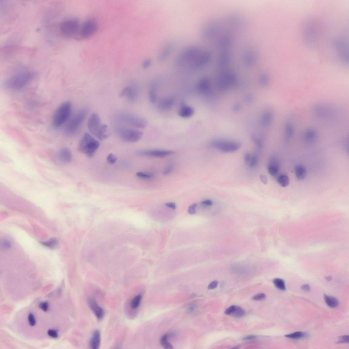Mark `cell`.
Segmentation results:
<instances>
[{"instance_id": "e7e4bbea", "label": "cell", "mask_w": 349, "mask_h": 349, "mask_svg": "<svg viewBox=\"0 0 349 349\" xmlns=\"http://www.w3.org/2000/svg\"><path fill=\"white\" fill-rule=\"evenodd\" d=\"M326 279L327 281H330L332 279V277L331 276H328L326 277Z\"/></svg>"}, {"instance_id": "f35d334b", "label": "cell", "mask_w": 349, "mask_h": 349, "mask_svg": "<svg viewBox=\"0 0 349 349\" xmlns=\"http://www.w3.org/2000/svg\"><path fill=\"white\" fill-rule=\"evenodd\" d=\"M42 244L51 248L56 247L57 245V241L55 238H52L49 241L43 242Z\"/></svg>"}, {"instance_id": "4316f807", "label": "cell", "mask_w": 349, "mask_h": 349, "mask_svg": "<svg viewBox=\"0 0 349 349\" xmlns=\"http://www.w3.org/2000/svg\"><path fill=\"white\" fill-rule=\"evenodd\" d=\"M101 343V334L100 331L95 330L90 341V345L93 349H99Z\"/></svg>"}, {"instance_id": "3957f363", "label": "cell", "mask_w": 349, "mask_h": 349, "mask_svg": "<svg viewBox=\"0 0 349 349\" xmlns=\"http://www.w3.org/2000/svg\"><path fill=\"white\" fill-rule=\"evenodd\" d=\"M72 105L70 102L65 101L58 106L52 118V124L55 128L61 127L69 118L72 111Z\"/></svg>"}, {"instance_id": "94428289", "label": "cell", "mask_w": 349, "mask_h": 349, "mask_svg": "<svg viewBox=\"0 0 349 349\" xmlns=\"http://www.w3.org/2000/svg\"><path fill=\"white\" fill-rule=\"evenodd\" d=\"M173 167L172 166V165H171V166L168 167L167 168V169L165 171L163 172V174L164 175H167L170 174L172 171V170H173Z\"/></svg>"}, {"instance_id": "8d00e7d4", "label": "cell", "mask_w": 349, "mask_h": 349, "mask_svg": "<svg viewBox=\"0 0 349 349\" xmlns=\"http://www.w3.org/2000/svg\"><path fill=\"white\" fill-rule=\"evenodd\" d=\"M142 299V296L140 295L135 297L132 299L131 303V307L133 309L137 308L140 304Z\"/></svg>"}, {"instance_id": "44dd1931", "label": "cell", "mask_w": 349, "mask_h": 349, "mask_svg": "<svg viewBox=\"0 0 349 349\" xmlns=\"http://www.w3.org/2000/svg\"><path fill=\"white\" fill-rule=\"evenodd\" d=\"M210 81L207 78H204L201 79L197 84V90L201 94H208L210 91Z\"/></svg>"}, {"instance_id": "bcb514c9", "label": "cell", "mask_w": 349, "mask_h": 349, "mask_svg": "<svg viewBox=\"0 0 349 349\" xmlns=\"http://www.w3.org/2000/svg\"><path fill=\"white\" fill-rule=\"evenodd\" d=\"M196 206L197 204L196 203H193L190 206L188 210V213L190 214L193 215L195 214Z\"/></svg>"}, {"instance_id": "b9f144b4", "label": "cell", "mask_w": 349, "mask_h": 349, "mask_svg": "<svg viewBox=\"0 0 349 349\" xmlns=\"http://www.w3.org/2000/svg\"><path fill=\"white\" fill-rule=\"evenodd\" d=\"M117 159V157L112 153L109 154L107 158L108 162L110 164L115 163Z\"/></svg>"}, {"instance_id": "03108f58", "label": "cell", "mask_w": 349, "mask_h": 349, "mask_svg": "<svg viewBox=\"0 0 349 349\" xmlns=\"http://www.w3.org/2000/svg\"><path fill=\"white\" fill-rule=\"evenodd\" d=\"M194 308L193 307H191L190 308H189V310L190 311H192L193 310H194Z\"/></svg>"}, {"instance_id": "9a60e30c", "label": "cell", "mask_w": 349, "mask_h": 349, "mask_svg": "<svg viewBox=\"0 0 349 349\" xmlns=\"http://www.w3.org/2000/svg\"><path fill=\"white\" fill-rule=\"evenodd\" d=\"M284 130L285 141L288 142L292 140L295 134V128L293 121L290 120L287 121L285 125Z\"/></svg>"}, {"instance_id": "5b68a950", "label": "cell", "mask_w": 349, "mask_h": 349, "mask_svg": "<svg viewBox=\"0 0 349 349\" xmlns=\"http://www.w3.org/2000/svg\"><path fill=\"white\" fill-rule=\"evenodd\" d=\"M100 146V143L89 133H86L80 141L79 151L89 157H93Z\"/></svg>"}, {"instance_id": "ac0fdd59", "label": "cell", "mask_w": 349, "mask_h": 349, "mask_svg": "<svg viewBox=\"0 0 349 349\" xmlns=\"http://www.w3.org/2000/svg\"><path fill=\"white\" fill-rule=\"evenodd\" d=\"M280 169V164L278 160L275 157H272L268 164V172L271 176H275L278 174Z\"/></svg>"}, {"instance_id": "52a82bcc", "label": "cell", "mask_w": 349, "mask_h": 349, "mask_svg": "<svg viewBox=\"0 0 349 349\" xmlns=\"http://www.w3.org/2000/svg\"><path fill=\"white\" fill-rule=\"evenodd\" d=\"M116 119L119 122L138 128H144L147 125V122L145 119L130 113H119L116 115Z\"/></svg>"}, {"instance_id": "2e32d148", "label": "cell", "mask_w": 349, "mask_h": 349, "mask_svg": "<svg viewBox=\"0 0 349 349\" xmlns=\"http://www.w3.org/2000/svg\"><path fill=\"white\" fill-rule=\"evenodd\" d=\"M318 136V132L316 130L313 128H308L304 132L303 140L307 144H312L316 141Z\"/></svg>"}, {"instance_id": "7bdbcfd3", "label": "cell", "mask_w": 349, "mask_h": 349, "mask_svg": "<svg viewBox=\"0 0 349 349\" xmlns=\"http://www.w3.org/2000/svg\"><path fill=\"white\" fill-rule=\"evenodd\" d=\"M349 342V337L348 335H345L341 336L339 337V340L337 342V344L341 343H348Z\"/></svg>"}, {"instance_id": "d6a6232c", "label": "cell", "mask_w": 349, "mask_h": 349, "mask_svg": "<svg viewBox=\"0 0 349 349\" xmlns=\"http://www.w3.org/2000/svg\"><path fill=\"white\" fill-rule=\"evenodd\" d=\"M170 336L166 335L163 336L160 340V343L162 346L165 349H172L173 348L172 345L167 341Z\"/></svg>"}, {"instance_id": "f546056e", "label": "cell", "mask_w": 349, "mask_h": 349, "mask_svg": "<svg viewBox=\"0 0 349 349\" xmlns=\"http://www.w3.org/2000/svg\"><path fill=\"white\" fill-rule=\"evenodd\" d=\"M324 297L326 304L329 307L334 308L339 306V301L336 298L327 295L325 294L324 295Z\"/></svg>"}, {"instance_id": "7c38bea8", "label": "cell", "mask_w": 349, "mask_h": 349, "mask_svg": "<svg viewBox=\"0 0 349 349\" xmlns=\"http://www.w3.org/2000/svg\"><path fill=\"white\" fill-rule=\"evenodd\" d=\"M237 81L236 76L233 72H224L218 77V86L220 90L226 91L235 85Z\"/></svg>"}, {"instance_id": "91938a15", "label": "cell", "mask_w": 349, "mask_h": 349, "mask_svg": "<svg viewBox=\"0 0 349 349\" xmlns=\"http://www.w3.org/2000/svg\"><path fill=\"white\" fill-rule=\"evenodd\" d=\"M257 336L255 335H250L244 337L242 338V340L244 341H249L255 339L257 338Z\"/></svg>"}, {"instance_id": "8fae6325", "label": "cell", "mask_w": 349, "mask_h": 349, "mask_svg": "<svg viewBox=\"0 0 349 349\" xmlns=\"http://www.w3.org/2000/svg\"><path fill=\"white\" fill-rule=\"evenodd\" d=\"M98 25L96 20L89 19L85 21L80 27L78 37L86 39L90 38L97 32Z\"/></svg>"}, {"instance_id": "6da1fadb", "label": "cell", "mask_w": 349, "mask_h": 349, "mask_svg": "<svg viewBox=\"0 0 349 349\" xmlns=\"http://www.w3.org/2000/svg\"><path fill=\"white\" fill-rule=\"evenodd\" d=\"M35 72L30 71L18 72L7 78L3 85L9 90H20L27 85L35 78Z\"/></svg>"}, {"instance_id": "8992f818", "label": "cell", "mask_w": 349, "mask_h": 349, "mask_svg": "<svg viewBox=\"0 0 349 349\" xmlns=\"http://www.w3.org/2000/svg\"><path fill=\"white\" fill-rule=\"evenodd\" d=\"M312 111L316 118L321 119H333L335 116H338L340 112L337 108L323 104L314 105Z\"/></svg>"}, {"instance_id": "ffe728a7", "label": "cell", "mask_w": 349, "mask_h": 349, "mask_svg": "<svg viewBox=\"0 0 349 349\" xmlns=\"http://www.w3.org/2000/svg\"><path fill=\"white\" fill-rule=\"evenodd\" d=\"M231 54L228 51L225 50L220 55L217 62L219 68L223 69L229 65L231 60Z\"/></svg>"}, {"instance_id": "680465c9", "label": "cell", "mask_w": 349, "mask_h": 349, "mask_svg": "<svg viewBox=\"0 0 349 349\" xmlns=\"http://www.w3.org/2000/svg\"><path fill=\"white\" fill-rule=\"evenodd\" d=\"M301 288L303 291L306 292H309L310 290V287L309 285L308 284H304L301 286Z\"/></svg>"}, {"instance_id": "9c48e42d", "label": "cell", "mask_w": 349, "mask_h": 349, "mask_svg": "<svg viewBox=\"0 0 349 349\" xmlns=\"http://www.w3.org/2000/svg\"><path fill=\"white\" fill-rule=\"evenodd\" d=\"M80 29L79 21L75 18L64 20L60 25L61 32L67 36H78Z\"/></svg>"}, {"instance_id": "d6986e66", "label": "cell", "mask_w": 349, "mask_h": 349, "mask_svg": "<svg viewBox=\"0 0 349 349\" xmlns=\"http://www.w3.org/2000/svg\"><path fill=\"white\" fill-rule=\"evenodd\" d=\"M58 159L62 163L67 164L72 161V154L70 150L68 148L61 149L57 153Z\"/></svg>"}, {"instance_id": "74e56055", "label": "cell", "mask_w": 349, "mask_h": 349, "mask_svg": "<svg viewBox=\"0 0 349 349\" xmlns=\"http://www.w3.org/2000/svg\"><path fill=\"white\" fill-rule=\"evenodd\" d=\"M260 82L262 85L266 86L269 84V77L266 73H263L261 75L260 78Z\"/></svg>"}, {"instance_id": "681fc988", "label": "cell", "mask_w": 349, "mask_h": 349, "mask_svg": "<svg viewBox=\"0 0 349 349\" xmlns=\"http://www.w3.org/2000/svg\"><path fill=\"white\" fill-rule=\"evenodd\" d=\"M47 333L48 335L49 336L54 338H56L58 337V335L57 332L54 330L50 329L49 330Z\"/></svg>"}, {"instance_id": "d590c367", "label": "cell", "mask_w": 349, "mask_h": 349, "mask_svg": "<svg viewBox=\"0 0 349 349\" xmlns=\"http://www.w3.org/2000/svg\"><path fill=\"white\" fill-rule=\"evenodd\" d=\"M245 314V310L242 309L240 307L235 306V309L232 313V315L235 317L240 318L244 316Z\"/></svg>"}, {"instance_id": "816d5d0a", "label": "cell", "mask_w": 349, "mask_h": 349, "mask_svg": "<svg viewBox=\"0 0 349 349\" xmlns=\"http://www.w3.org/2000/svg\"><path fill=\"white\" fill-rule=\"evenodd\" d=\"M241 109V106L238 104H235L232 108V111L235 113H237L239 112Z\"/></svg>"}, {"instance_id": "ab89813d", "label": "cell", "mask_w": 349, "mask_h": 349, "mask_svg": "<svg viewBox=\"0 0 349 349\" xmlns=\"http://www.w3.org/2000/svg\"><path fill=\"white\" fill-rule=\"evenodd\" d=\"M136 175L139 178L144 179H151L153 177L152 174L143 172H137Z\"/></svg>"}, {"instance_id": "6125c7cd", "label": "cell", "mask_w": 349, "mask_h": 349, "mask_svg": "<svg viewBox=\"0 0 349 349\" xmlns=\"http://www.w3.org/2000/svg\"><path fill=\"white\" fill-rule=\"evenodd\" d=\"M165 205L166 206L171 208L172 209H175L176 208V205L175 203H167L165 204Z\"/></svg>"}, {"instance_id": "ee69618b", "label": "cell", "mask_w": 349, "mask_h": 349, "mask_svg": "<svg viewBox=\"0 0 349 349\" xmlns=\"http://www.w3.org/2000/svg\"><path fill=\"white\" fill-rule=\"evenodd\" d=\"M266 296L265 294L260 293L253 296L252 299L254 300L260 301L266 298Z\"/></svg>"}, {"instance_id": "7a4b0ae2", "label": "cell", "mask_w": 349, "mask_h": 349, "mask_svg": "<svg viewBox=\"0 0 349 349\" xmlns=\"http://www.w3.org/2000/svg\"><path fill=\"white\" fill-rule=\"evenodd\" d=\"M87 126L90 133L98 138L103 141L108 137V127L102 124L97 114L93 113L88 121Z\"/></svg>"}, {"instance_id": "60d3db41", "label": "cell", "mask_w": 349, "mask_h": 349, "mask_svg": "<svg viewBox=\"0 0 349 349\" xmlns=\"http://www.w3.org/2000/svg\"><path fill=\"white\" fill-rule=\"evenodd\" d=\"M258 162V157L256 155L253 156L251 157L250 161L249 164V166L252 168L256 166Z\"/></svg>"}, {"instance_id": "d4e9b609", "label": "cell", "mask_w": 349, "mask_h": 349, "mask_svg": "<svg viewBox=\"0 0 349 349\" xmlns=\"http://www.w3.org/2000/svg\"><path fill=\"white\" fill-rule=\"evenodd\" d=\"M194 109L191 106L183 104L180 108L178 114L179 116L183 118H189L194 114Z\"/></svg>"}, {"instance_id": "4fadbf2b", "label": "cell", "mask_w": 349, "mask_h": 349, "mask_svg": "<svg viewBox=\"0 0 349 349\" xmlns=\"http://www.w3.org/2000/svg\"><path fill=\"white\" fill-rule=\"evenodd\" d=\"M120 95L121 97L126 98L130 102H133L136 100L138 98V90L134 85L128 86L122 90Z\"/></svg>"}, {"instance_id": "484cf974", "label": "cell", "mask_w": 349, "mask_h": 349, "mask_svg": "<svg viewBox=\"0 0 349 349\" xmlns=\"http://www.w3.org/2000/svg\"><path fill=\"white\" fill-rule=\"evenodd\" d=\"M175 102L174 98L172 97L165 98L160 100L158 104L159 108L163 110H166L171 108Z\"/></svg>"}, {"instance_id": "c3c4849f", "label": "cell", "mask_w": 349, "mask_h": 349, "mask_svg": "<svg viewBox=\"0 0 349 349\" xmlns=\"http://www.w3.org/2000/svg\"><path fill=\"white\" fill-rule=\"evenodd\" d=\"M252 138L253 141H254L256 144V145L258 146L259 148H261L262 147V143L259 139L257 138L254 135H253L252 136Z\"/></svg>"}, {"instance_id": "cb8c5ba5", "label": "cell", "mask_w": 349, "mask_h": 349, "mask_svg": "<svg viewBox=\"0 0 349 349\" xmlns=\"http://www.w3.org/2000/svg\"><path fill=\"white\" fill-rule=\"evenodd\" d=\"M243 61L245 64L248 67L254 65L257 61L256 54L252 51H248L244 55Z\"/></svg>"}, {"instance_id": "5bb4252c", "label": "cell", "mask_w": 349, "mask_h": 349, "mask_svg": "<svg viewBox=\"0 0 349 349\" xmlns=\"http://www.w3.org/2000/svg\"><path fill=\"white\" fill-rule=\"evenodd\" d=\"M175 152L172 150H143L139 152L138 155L146 156L163 158L174 154Z\"/></svg>"}, {"instance_id": "9f6ffc18", "label": "cell", "mask_w": 349, "mask_h": 349, "mask_svg": "<svg viewBox=\"0 0 349 349\" xmlns=\"http://www.w3.org/2000/svg\"><path fill=\"white\" fill-rule=\"evenodd\" d=\"M201 204L205 206H211L213 202L211 200H205L201 202Z\"/></svg>"}, {"instance_id": "f6af8a7d", "label": "cell", "mask_w": 349, "mask_h": 349, "mask_svg": "<svg viewBox=\"0 0 349 349\" xmlns=\"http://www.w3.org/2000/svg\"><path fill=\"white\" fill-rule=\"evenodd\" d=\"M28 320L29 325L32 326H34L36 323V321L34 315L31 313L29 314L28 317Z\"/></svg>"}, {"instance_id": "1f68e13d", "label": "cell", "mask_w": 349, "mask_h": 349, "mask_svg": "<svg viewBox=\"0 0 349 349\" xmlns=\"http://www.w3.org/2000/svg\"><path fill=\"white\" fill-rule=\"evenodd\" d=\"M149 100L152 103H155L157 101V87L155 85L151 86L149 92Z\"/></svg>"}, {"instance_id": "f5cc1de1", "label": "cell", "mask_w": 349, "mask_h": 349, "mask_svg": "<svg viewBox=\"0 0 349 349\" xmlns=\"http://www.w3.org/2000/svg\"><path fill=\"white\" fill-rule=\"evenodd\" d=\"M235 306H232L228 308L225 311V313L227 315L232 314L235 309Z\"/></svg>"}, {"instance_id": "ba28073f", "label": "cell", "mask_w": 349, "mask_h": 349, "mask_svg": "<svg viewBox=\"0 0 349 349\" xmlns=\"http://www.w3.org/2000/svg\"><path fill=\"white\" fill-rule=\"evenodd\" d=\"M116 132L119 137L123 140L128 142H136L141 139L143 136L140 131L123 127L117 128Z\"/></svg>"}, {"instance_id": "7dc6e473", "label": "cell", "mask_w": 349, "mask_h": 349, "mask_svg": "<svg viewBox=\"0 0 349 349\" xmlns=\"http://www.w3.org/2000/svg\"><path fill=\"white\" fill-rule=\"evenodd\" d=\"M39 307L44 311L46 312L48 310L49 304L46 302L41 303L39 305Z\"/></svg>"}, {"instance_id": "836d02e7", "label": "cell", "mask_w": 349, "mask_h": 349, "mask_svg": "<svg viewBox=\"0 0 349 349\" xmlns=\"http://www.w3.org/2000/svg\"><path fill=\"white\" fill-rule=\"evenodd\" d=\"M273 283L278 289L281 291H285L286 286L284 281L280 278H275L273 280Z\"/></svg>"}, {"instance_id": "f907efd6", "label": "cell", "mask_w": 349, "mask_h": 349, "mask_svg": "<svg viewBox=\"0 0 349 349\" xmlns=\"http://www.w3.org/2000/svg\"><path fill=\"white\" fill-rule=\"evenodd\" d=\"M218 284V281H215L211 283L208 286V289H214L217 287Z\"/></svg>"}, {"instance_id": "4dcf8cb0", "label": "cell", "mask_w": 349, "mask_h": 349, "mask_svg": "<svg viewBox=\"0 0 349 349\" xmlns=\"http://www.w3.org/2000/svg\"><path fill=\"white\" fill-rule=\"evenodd\" d=\"M277 181L281 186L285 187L289 185V179L287 175L281 174L278 176Z\"/></svg>"}, {"instance_id": "11a10c76", "label": "cell", "mask_w": 349, "mask_h": 349, "mask_svg": "<svg viewBox=\"0 0 349 349\" xmlns=\"http://www.w3.org/2000/svg\"><path fill=\"white\" fill-rule=\"evenodd\" d=\"M152 64L151 61L149 60H147L143 62L142 64V67L144 69L148 68Z\"/></svg>"}, {"instance_id": "e575fe53", "label": "cell", "mask_w": 349, "mask_h": 349, "mask_svg": "<svg viewBox=\"0 0 349 349\" xmlns=\"http://www.w3.org/2000/svg\"><path fill=\"white\" fill-rule=\"evenodd\" d=\"M306 336V334L301 332H297L285 336L286 337L293 339H299Z\"/></svg>"}, {"instance_id": "be15d7a7", "label": "cell", "mask_w": 349, "mask_h": 349, "mask_svg": "<svg viewBox=\"0 0 349 349\" xmlns=\"http://www.w3.org/2000/svg\"><path fill=\"white\" fill-rule=\"evenodd\" d=\"M247 100L248 102H251L252 100V98L250 96H248L247 98Z\"/></svg>"}, {"instance_id": "277c9868", "label": "cell", "mask_w": 349, "mask_h": 349, "mask_svg": "<svg viewBox=\"0 0 349 349\" xmlns=\"http://www.w3.org/2000/svg\"><path fill=\"white\" fill-rule=\"evenodd\" d=\"M89 111L88 108H84L80 110L72 117L65 128V132L66 135L72 137L78 133Z\"/></svg>"}, {"instance_id": "603a6c76", "label": "cell", "mask_w": 349, "mask_h": 349, "mask_svg": "<svg viewBox=\"0 0 349 349\" xmlns=\"http://www.w3.org/2000/svg\"><path fill=\"white\" fill-rule=\"evenodd\" d=\"M274 119V114L269 110L264 112L261 118V123L264 127H269L272 124Z\"/></svg>"}, {"instance_id": "6f0895ef", "label": "cell", "mask_w": 349, "mask_h": 349, "mask_svg": "<svg viewBox=\"0 0 349 349\" xmlns=\"http://www.w3.org/2000/svg\"><path fill=\"white\" fill-rule=\"evenodd\" d=\"M259 178L260 181L264 185H267L268 183V179L266 176L264 175H260L259 176Z\"/></svg>"}, {"instance_id": "f1b7e54d", "label": "cell", "mask_w": 349, "mask_h": 349, "mask_svg": "<svg viewBox=\"0 0 349 349\" xmlns=\"http://www.w3.org/2000/svg\"><path fill=\"white\" fill-rule=\"evenodd\" d=\"M232 38L230 36L225 35L219 40L218 45L221 48L225 49L229 47L232 44Z\"/></svg>"}, {"instance_id": "30bf717a", "label": "cell", "mask_w": 349, "mask_h": 349, "mask_svg": "<svg viewBox=\"0 0 349 349\" xmlns=\"http://www.w3.org/2000/svg\"><path fill=\"white\" fill-rule=\"evenodd\" d=\"M211 145L220 151L225 153H233L239 149L241 144L238 142L218 139L213 141Z\"/></svg>"}, {"instance_id": "db71d44e", "label": "cell", "mask_w": 349, "mask_h": 349, "mask_svg": "<svg viewBox=\"0 0 349 349\" xmlns=\"http://www.w3.org/2000/svg\"><path fill=\"white\" fill-rule=\"evenodd\" d=\"M251 157L250 154L249 153L247 152L245 153L244 155V160L245 162L247 164L249 163Z\"/></svg>"}, {"instance_id": "83f0119b", "label": "cell", "mask_w": 349, "mask_h": 349, "mask_svg": "<svg viewBox=\"0 0 349 349\" xmlns=\"http://www.w3.org/2000/svg\"><path fill=\"white\" fill-rule=\"evenodd\" d=\"M295 174L296 178L299 180H303L306 178L307 172L306 169L302 165H297L295 168Z\"/></svg>"}, {"instance_id": "7402d4cb", "label": "cell", "mask_w": 349, "mask_h": 349, "mask_svg": "<svg viewBox=\"0 0 349 349\" xmlns=\"http://www.w3.org/2000/svg\"><path fill=\"white\" fill-rule=\"evenodd\" d=\"M219 24L216 23H212L206 27L205 30L204 36L207 38H211L217 35L220 29Z\"/></svg>"}, {"instance_id": "e0dca14e", "label": "cell", "mask_w": 349, "mask_h": 349, "mask_svg": "<svg viewBox=\"0 0 349 349\" xmlns=\"http://www.w3.org/2000/svg\"><path fill=\"white\" fill-rule=\"evenodd\" d=\"M89 304L91 309L99 320H101L103 318L104 315V310L98 305L95 300L93 298H90Z\"/></svg>"}]
</instances>
